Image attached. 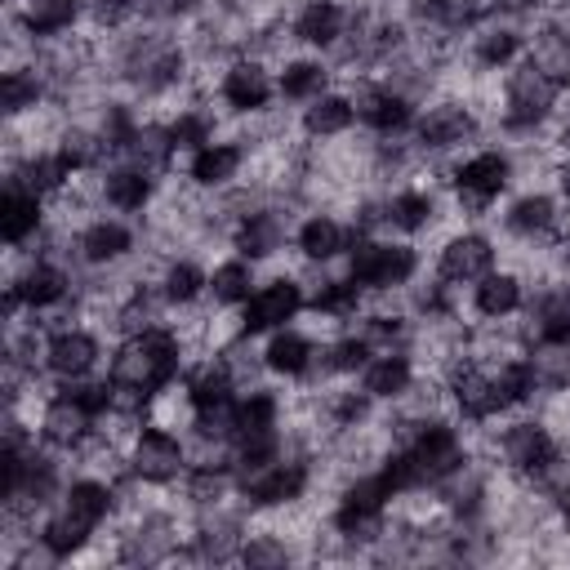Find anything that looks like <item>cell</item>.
Instances as JSON below:
<instances>
[{"label": "cell", "instance_id": "cell-5", "mask_svg": "<svg viewBox=\"0 0 570 570\" xmlns=\"http://www.w3.org/2000/svg\"><path fill=\"white\" fill-rule=\"evenodd\" d=\"M552 107H557V80L543 67L521 62L503 85V129L530 134L552 116Z\"/></svg>", "mask_w": 570, "mask_h": 570}, {"label": "cell", "instance_id": "cell-40", "mask_svg": "<svg viewBox=\"0 0 570 570\" xmlns=\"http://www.w3.org/2000/svg\"><path fill=\"white\" fill-rule=\"evenodd\" d=\"M325 85H330V71H325L321 62H312V58H294V62H285V67H281V80H276L281 98H294V102H312V98H321Z\"/></svg>", "mask_w": 570, "mask_h": 570}, {"label": "cell", "instance_id": "cell-12", "mask_svg": "<svg viewBox=\"0 0 570 570\" xmlns=\"http://www.w3.org/2000/svg\"><path fill=\"white\" fill-rule=\"evenodd\" d=\"M494 267V245L476 232H463V236H450L436 254V276L445 285H468V281H481L485 272Z\"/></svg>", "mask_w": 570, "mask_h": 570}, {"label": "cell", "instance_id": "cell-51", "mask_svg": "<svg viewBox=\"0 0 570 570\" xmlns=\"http://www.w3.org/2000/svg\"><path fill=\"white\" fill-rule=\"evenodd\" d=\"M240 561L245 566H285L289 561V548L276 534H254V539L240 543Z\"/></svg>", "mask_w": 570, "mask_h": 570}, {"label": "cell", "instance_id": "cell-41", "mask_svg": "<svg viewBox=\"0 0 570 570\" xmlns=\"http://www.w3.org/2000/svg\"><path fill=\"white\" fill-rule=\"evenodd\" d=\"M539 392H566L570 387V343H539L530 356Z\"/></svg>", "mask_w": 570, "mask_h": 570}, {"label": "cell", "instance_id": "cell-55", "mask_svg": "<svg viewBox=\"0 0 570 570\" xmlns=\"http://www.w3.org/2000/svg\"><path fill=\"white\" fill-rule=\"evenodd\" d=\"M134 4H138V0H94V18L116 27V22H120V18H125Z\"/></svg>", "mask_w": 570, "mask_h": 570}, {"label": "cell", "instance_id": "cell-58", "mask_svg": "<svg viewBox=\"0 0 570 570\" xmlns=\"http://www.w3.org/2000/svg\"><path fill=\"white\" fill-rule=\"evenodd\" d=\"M561 249H566V258H570V236H566V245H561Z\"/></svg>", "mask_w": 570, "mask_h": 570}, {"label": "cell", "instance_id": "cell-11", "mask_svg": "<svg viewBox=\"0 0 570 570\" xmlns=\"http://www.w3.org/2000/svg\"><path fill=\"white\" fill-rule=\"evenodd\" d=\"M499 454H503V463H508L512 472H521V476H539L543 468H552V463L561 459L557 436H552L548 423H539V419L512 423V428L503 432V441H499Z\"/></svg>", "mask_w": 570, "mask_h": 570}, {"label": "cell", "instance_id": "cell-22", "mask_svg": "<svg viewBox=\"0 0 570 570\" xmlns=\"http://www.w3.org/2000/svg\"><path fill=\"white\" fill-rule=\"evenodd\" d=\"M76 249H80V258L89 267H111L134 249V232L125 223H116V218H98L76 236Z\"/></svg>", "mask_w": 570, "mask_h": 570}, {"label": "cell", "instance_id": "cell-9", "mask_svg": "<svg viewBox=\"0 0 570 570\" xmlns=\"http://www.w3.org/2000/svg\"><path fill=\"white\" fill-rule=\"evenodd\" d=\"M307 481H312V472L298 459H272V463H263L254 472H240V490H245V499L254 508H285V503H294V499H303Z\"/></svg>", "mask_w": 570, "mask_h": 570}, {"label": "cell", "instance_id": "cell-18", "mask_svg": "<svg viewBox=\"0 0 570 570\" xmlns=\"http://www.w3.org/2000/svg\"><path fill=\"white\" fill-rule=\"evenodd\" d=\"M218 94H223V102H227L232 111L249 116V111H263V107H267V98H272V76H267L263 62L240 58V62H232V67L223 71Z\"/></svg>", "mask_w": 570, "mask_h": 570}, {"label": "cell", "instance_id": "cell-25", "mask_svg": "<svg viewBox=\"0 0 570 570\" xmlns=\"http://www.w3.org/2000/svg\"><path fill=\"white\" fill-rule=\"evenodd\" d=\"M530 330L539 343H570V281L548 285L530 303Z\"/></svg>", "mask_w": 570, "mask_h": 570}, {"label": "cell", "instance_id": "cell-19", "mask_svg": "<svg viewBox=\"0 0 570 570\" xmlns=\"http://www.w3.org/2000/svg\"><path fill=\"white\" fill-rule=\"evenodd\" d=\"M352 102H356V116L370 129H379V134H396V129H405L414 120L410 94L405 89H392V85H365Z\"/></svg>", "mask_w": 570, "mask_h": 570}, {"label": "cell", "instance_id": "cell-13", "mask_svg": "<svg viewBox=\"0 0 570 570\" xmlns=\"http://www.w3.org/2000/svg\"><path fill=\"white\" fill-rule=\"evenodd\" d=\"M98 361V338L89 330H76V325H62L45 338V370L53 379H85Z\"/></svg>", "mask_w": 570, "mask_h": 570}, {"label": "cell", "instance_id": "cell-59", "mask_svg": "<svg viewBox=\"0 0 570 570\" xmlns=\"http://www.w3.org/2000/svg\"><path fill=\"white\" fill-rule=\"evenodd\" d=\"M566 45H570V27H566Z\"/></svg>", "mask_w": 570, "mask_h": 570}, {"label": "cell", "instance_id": "cell-3", "mask_svg": "<svg viewBox=\"0 0 570 570\" xmlns=\"http://www.w3.org/2000/svg\"><path fill=\"white\" fill-rule=\"evenodd\" d=\"M187 58H183V45L169 40V36H134L125 49H120V76L142 89V94H160L169 89L178 76H183Z\"/></svg>", "mask_w": 570, "mask_h": 570}, {"label": "cell", "instance_id": "cell-36", "mask_svg": "<svg viewBox=\"0 0 570 570\" xmlns=\"http://www.w3.org/2000/svg\"><path fill=\"white\" fill-rule=\"evenodd\" d=\"M102 196H107V205L134 214L151 200V174H142L138 165H116L102 174Z\"/></svg>", "mask_w": 570, "mask_h": 570}, {"label": "cell", "instance_id": "cell-2", "mask_svg": "<svg viewBox=\"0 0 570 570\" xmlns=\"http://www.w3.org/2000/svg\"><path fill=\"white\" fill-rule=\"evenodd\" d=\"M183 365V338L165 325H147L138 334H129L116 356H111V383L116 387H129V392H142L147 401L156 392H165L174 383Z\"/></svg>", "mask_w": 570, "mask_h": 570}, {"label": "cell", "instance_id": "cell-6", "mask_svg": "<svg viewBox=\"0 0 570 570\" xmlns=\"http://www.w3.org/2000/svg\"><path fill=\"white\" fill-rule=\"evenodd\" d=\"M387 499H392V485H387L383 472L347 481L343 494H338V508H334V530L347 534V539H379Z\"/></svg>", "mask_w": 570, "mask_h": 570}, {"label": "cell", "instance_id": "cell-4", "mask_svg": "<svg viewBox=\"0 0 570 570\" xmlns=\"http://www.w3.org/2000/svg\"><path fill=\"white\" fill-rule=\"evenodd\" d=\"M414 272H419V254L410 245H396V240L356 236L352 258H347V276L361 289H401Z\"/></svg>", "mask_w": 570, "mask_h": 570}, {"label": "cell", "instance_id": "cell-35", "mask_svg": "<svg viewBox=\"0 0 570 570\" xmlns=\"http://www.w3.org/2000/svg\"><path fill=\"white\" fill-rule=\"evenodd\" d=\"M40 98H45V76L36 67H9L4 71V80H0V107H4L9 120L36 111Z\"/></svg>", "mask_w": 570, "mask_h": 570}, {"label": "cell", "instance_id": "cell-24", "mask_svg": "<svg viewBox=\"0 0 570 570\" xmlns=\"http://www.w3.org/2000/svg\"><path fill=\"white\" fill-rule=\"evenodd\" d=\"M356 227H343L338 218H330V214H312L303 227H298V249H303V258H312V263H330V258H338L343 249H352L356 245Z\"/></svg>", "mask_w": 570, "mask_h": 570}, {"label": "cell", "instance_id": "cell-45", "mask_svg": "<svg viewBox=\"0 0 570 570\" xmlns=\"http://www.w3.org/2000/svg\"><path fill=\"white\" fill-rule=\"evenodd\" d=\"M432 214H436V200H432L428 191H396V196L387 200V223L401 227V232H419V227H428Z\"/></svg>", "mask_w": 570, "mask_h": 570}, {"label": "cell", "instance_id": "cell-49", "mask_svg": "<svg viewBox=\"0 0 570 570\" xmlns=\"http://www.w3.org/2000/svg\"><path fill=\"white\" fill-rule=\"evenodd\" d=\"M169 134H174L178 151H200L205 142H214V120L205 111H178L169 120Z\"/></svg>", "mask_w": 570, "mask_h": 570}, {"label": "cell", "instance_id": "cell-39", "mask_svg": "<svg viewBox=\"0 0 570 570\" xmlns=\"http://www.w3.org/2000/svg\"><path fill=\"white\" fill-rule=\"evenodd\" d=\"M276 419H281V401L267 392V387H254L236 401V441L240 436H258V432H276ZM232 441V445H236Z\"/></svg>", "mask_w": 570, "mask_h": 570}, {"label": "cell", "instance_id": "cell-48", "mask_svg": "<svg viewBox=\"0 0 570 570\" xmlns=\"http://www.w3.org/2000/svg\"><path fill=\"white\" fill-rule=\"evenodd\" d=\"M196 543H200V552H205V557H214V561H223V557L240 552V534H236V521H232V517H205V521H200V534H196Z\"/></svg>", "mask_w": 570, "mask_h": 570}, {"label": "cell", "instance_id": "cell-44", "mask_svg": "<svg viewBox=\"0 0 570 570\" xmlns=\"http://www.w3.org/2000/svg\"><path fill=\"white\" fill-rule=\"evenodd\" d=\"M249 285H254V263H249V258L218 263L214 276H209L214 303H245V298H249Z\"/></svg>", "mask_w": 570, "mask_h": 570}, {"label": "cell", "instance_id": "cell-53", "mask_svg": "<svg viewBox=\"0 0 570 570\" xmlns=\"http://www.w3.org/2000/svg\"><path fill=\"white\" fill-rule=\"evenodd\" d=\"M370 347H383V352H392V343H401L405 338V321L401 316H365V325L356 330Z\"/></svg>", "mask_w": 570, "mask_h": 570}, {"label": "cell", "instance_id": "cell-21", "mask_svg": "<svg viewBox=\"0 0 570 570\" xmlns=\"http://www.w3.org/2000/svg\"><path fill=\"white\" fill-rule=\"evenodd\" d=\"M76 169L62 160V151H27L13 169H9V183L22 187V191H36V196H53L67 187Z\"/></svg>", "mask_w": 570, "mask_h": 570}, {"label": "cell", "instance_id": "cell-1", "mask_svg": "<svg viewBox=\"0 0 570 570\" xmlns=\"http://www.w3.org/2000/svg\"><path fill=\"white\" fill-rule=\"evenodd\" d=\"M111 508H116V490H111L107 481H98V476L71 481V485L62 490V503H58V508L49 512V521L40 525V548H45L53 561L76 557V552L94 539V530L111 517Z\"/></svg>", "mask_w": 570, "mask_h": 570}, {"label": "cell", "instance_id": "cell-30", "mask_svg": "<svg viewBox=\"0 0 570 570\" xmlns=\"http://www.w3.org/2000/svg\"><path fill=\"white\" fill-rule=\"evenodd\" d=\"M347 31V9L338 0H307L294 18V36L303 45H338V36Z\"/></svg>", "mask_w": 570, "mask_h": 570}, {"label": "cell", "instance_id": "cell-52", "mask_svg": "<svg viewBox=\"0 0 570 570\" xmlns=\"http://www.w3.org/2000/svg\"><path fill=\"white\" fill-rule=\"evenodd\" d=\"M370 392L361 387V392H338L334 401H330V419H334V428H356V423H365V414H370Z\"/></svg>", "mask_w": 570, "mask_h": 570}, {"label": "cell", "instance_id": "cell-32", "mask_svg": "<svg viewBox=\"0 0 570 570\" xmlns=\"http://www.w3.org/2000/svg\"><path fill=\"white\" fill-rule=\"evenodd\" d=\"M503 227H508L512 236H525V240L548 236V232L557 227V205H552V196H543V191L517 196V200L508 205V214H503Z\"/></svg>", "mask_w": 570, "mask_h": 570}, {"label": "cell", "instance_id": "cell-10", "mask_svg": "<svg viewBox=\"0 0 570 570\" xmlns=\"http://www.w3.org/2000/svg\"><path fill=\"white\" fill-rule=\"evenodd\" d=\"M508 183H512V160L503 151H476L454 169V191L472 214H481Z\"/></svg>", "mask_w": 570, "mask_h": 570}, {"label": "cell", "instance_id": "cell-8", "mask_svg": "<svg viewBox=\"0 0 570 570\" xmlns=\"http://www.w3.org/2000/svg\"><path fill=\"white\" fill-rule=\"evenodd\" d=\"M183 468H187V450H183V441H178L174 432H165V428H156V423H147L142 432H134V441H129V472H134L138 481L165 485V481H174Z\"/></svg>", "mask_w": 570, "mask_h": 570}, {"label": "cell", "instance_id": "cell-54", "mask_svg": "<svg viewBox=\"0 0 570 570\" xmlns=\"http://www.w3.org/2000/svg\"><path fill=\"white\" fill-rule=\"evenodd\" d=\"M138 4H142L147 18H183V13H191L200 0H138Z\"/></svg>", "mask_w": 570, "mask_h": 570}, {"label": "cell", "instance_id": "cell-28", "mask_svg": "<svg viewBox=\"0 0 570 570\" xmlns=\"http://www.w3.org/2000/svg\"><path fill=\"white\" fill-rule=\"evenodd\" d=\"M414 383V365L405 352H379L365 370H361V387L374 396V401H396L405 396Z\"/></svg>", "mask_w": 570, "mask_h": 570}, {"label": "cell", "instance_id": "cell-26", "mask_svg": "<svg viewBox=\"0 0 570 570\" xmlns=\"http://www.w3.org/2000/svg\"><path fill=\"white\" fill-rule=\"evenodd\" d=\"M174 134H169V125H156V120H147V125H138L134 134H129V142H125V165H138L142 174H160V169H169V160H174Z\"/></svg>", "mask_w": 570, "mask_h": 570}, {"label": "cell", "instance_id": "cell-23", "mask_svg": "<svg viewBox=\"0 0 570 570\" xmlns=\"http://www.w3.org/2000/svg\"><path fill=\"white\" fill-rule=\"evenodd\" d=\"M40 200H45V196L22 191V187L9 183V191H4V200H0V236H4V245L18 249V245H27V240L40 232V223H45Z\"/></svg>", "mask_w": 570, "mask_h": 570}, {"label": "cell", "instance_id": "cell-20", "mask_svg": "<svg viewBox=\"0 0 570 570\" xmlns=\"http://www.w3.org/2000/svg\"><path fill=\"white\" fill-rule=\"evenodd\" d=\"M285 232H289V218H281L276 209H249V214H240L232 240H236L240 258L258 263V258H272L285 245Z\"/></svg>", "mask_w": 570, "mask_h": 570}, {"label": "cell", "instance_id": "cell-37", "mask_svg": "<svg viewBox=\"0 0 570 570\" xmlns=\"http://www.w3.org/2000/svg\"><path fill=\"white\" fill-rule=\"evenodd\" d=\"M517 53H521V31H517V27H508V22L481 27V31L472 36V58H476V67H485V71L508 67Z\"/></svg>", "mask_w": 570, "mask_h": 570}, {"label": "cell", "instance_id": "cell-31", "mask_svg": "<svg viewBox=\"0 0 570 570\" xmlns=\"http://www.w3.org/2000/svg\"><path fill=\"white\" fill-rule=\"evenodd\" d=\"M312 361H316V347L298 330H276L267 338V347H263V365L272 374H285V379H303L312 370Z\"/></svg>", "mask_w": 570, "mask_h": 570}, {"label": "cell", "instance_id": "cell-15", "mask_svg": "<svg viewBox=\"0 0 570 570\" xmlns=\"http://www.w3.org/2000/svg\"><path fill=\"white\" fill-rule=\"evenodd\" d=\"M450 401L468 414V419H494L503 414V401H499V387H494V374L472 365V361H459L450 370Z\"/></svg>", "mask_w": 570, "mask_h": 570}, {"label": "cell", "instance_id": "cell-34", "mask_svg": "<svg viewBox=\"0 0 570 570\" xmlns=\"http://www.w3.org/2000/svg\"><path fill=\"white\" fill-rule=\"evenodd\" d=\"M76 18H80V0H22V13H18L22 31L36 40L62 36Z\"/></svg>", "mask_w": 570, "mask_h": 570}, {"label": "cell", "instance_id": "cell-38", "mask_svg": "<svg viewBox=\"0 0 570 570\" xmlns=\"http://www.w3.org/2000/svg\"><path fill=\"white\" fill-rule=\"evenodd\" d=\"M352 116H356V102H352L347 94H321V98H312V107L303 111V129H307L312 138H334V134H343V129L352 125Z\"/></svg>", "mask_w": 570, "mask_h": 570}, {"label": "cell", "instance_id": "cell-16", "mask_svg": "<svg viewBox=\"0 0 570 570\" xmlns=\"http://www.w3.org/2000/svg\"><path fill=\"white\" fill-rule=\"evenodd\" d=\"M472 134H476V116H472V107H463V102H436V107H428L423 120H419V147H423V151L459 147V142H468Z\"/></svg>", "mask_w": 570, "mask_h": 570}, {"label": "cell", "instance_id": "cell-46", "mask_svg": "<svg viewBox=\"0 0 570 570\" xmlns=\"http://www.w3.org/2000/svg\"><path fill=\"white\" fill-rule=\"evenodd\" d=\"M361 303V285L347 276V281H321V289L307 298V307L316 316H352Z\"/></svg>", "mask_w": 570, "mask_h": 570}, {"label": "cell", "instance_id": "cell-27", "mask_svg": "<svg viewBox=\"0 0 570 570\" xmlns=\"http://www.w3.org/2000/svg\"><path fill=\"white\" fill-rule=\"evenodd\" d=\"M245 165V151L236 142H205L200 151H191V165H187V178L196 187H227Z\"/></svg>", "mask_w": 570, "mask_h": 570}, {"label": "cell", "instance_id": "cell-57", "mask_svg": "<svg viewBox=\"0 0 570 570\" xmlns=\"http://www.w3.org/2000/svg\"><path fill=\"white\" fill-rule=\"evenodd\" d=\"M561 196L570 200V165H561Z\"/></svg>", "mask_w": 570, "mask_h": 570}, {"label": "cell", "instance_id": "cell-33", "mask_svg": "<svg viewBox=\"0 0 570 570\" xmlns=\"http://www.w3.org/2000/svg\"><path fill=\"white\" fill-rule=\"evenodd\" d=\"M472 307L485 316V321H503L521 307V281L512 272H485L472 289Z\"/></svg>", "mask_w": 570, "mask_h": 570}, {"label": "cell", "instance_id": "cell-7", "mask_svg": "<svg viewBox=\"0 0 570 570\" xmlns=\"http://www.w3.org/2000/svg\"><path fill=\"white\" fill-rule=\"evenodd\" d=\"M303 285L294 276H276L267 281L263 289H254L245 298V312H240V334H267V330H285V321H294L303 312Z\"/></svg>", "mask_w": 570, "mask_h": 570}, {"label": "cell", "instance_id": "cell-17", "mask_svg": "<svg viewBox=\"0 0 570 570\" xmlns=\"http://www.w3.org/2000/svg\"><path fill=\"white\" fill-rule=\"evenodd\" d=\"M9 289L18 294L22 307L40 312V307H53L67 298L71 289V276L58 267V263H45V258H27V267L18 276H9Z\"/></svg>", "mask_w": 570, "mask_h": 570}, {"label": "cell", "instance_id": "cell-56", "mask_svg": "<svg viewBox=\"0 0 570 570\" xmlns=\"http://www.w3.org/2000/svg\"><path fill=\"white\" fill-rule=\"evenodd\" d=\"M557 499H561V517H566V530H570V490H561Z\"/></svg>", "mask_w": 570, "mask_h": 570}, {"label": "cell", "instance_id": "cell-29", "mask_svg": "<svg viewBox=\"0 0 570 570\" xmlns=\"http://www.w3.org/2000/svg\"><path fill=\"white\" fill-rule=\"evenodd\" d=\"M236 392V370L227 361H200L187 379H183V396L191 410H209V405H223L232 401Z\"/></svg>", "mask_w": 570, "mask_h": 570}, {"label": "cell", "instance_id": "cell-14", "mask_svg": "<svg viewBox=\"0 0 570 570\" xmlns=\"http://www.w3.org/2000/svg\"><path fill=\"white\" fill-rule=\"evenodd\" d=\"M94 414L62 387L45 410H40V436L49 441V445H58V450H80L89 436H94Z\"/></svg>", "mask_w": 570, "mask_h": 570}, {"label": "cell", "instance_id": "cell-50", "mask_svg": "<svg viewBox=\"0 0 570 570\" xmlns=\"http://www.w3.org/2000/svg\"><path fill=\"white\" fill-rule=\"evenodd\" d=\"M227 468H196L191 481H187V499L200 503V508H218L227 499Z\"/></svg>", "mask_w": 570, "mask_h": 570}, {"label": "cell", "instance_id": "cell-43", "mask_svg": "<svg viewBox=\"0 0 570 570\" xmlns=\"http://www.w3.org/2000/svg\"><path fill=\"white\" fill-rule=\"evenodd\" d=\"M58 151H62V160H67L71 169H94V165L107 156V142L98 138L94 125H71V129L58 138Z\"/></svg>", "mask_w": 570, "mask_h": 570}, {"label": "cell", "instance_id": "cell-47", "mask_svg": "<svg viewBox=\"0 0 570 570\" xmlns=\"http://www.w3.org/2000/svg\"><path fill=\"white\" fill-rule=\"evenodd\" d=\"M370 356H374V347L352 330V334H343L338 343H330L325 352H321V361H325V370L330 374H352V370H365L370 365Z\"/></svg>", "mask_w": 570, "mask_h": 570}, {"label": "cell", "instance_id": "cell-42", "mask_svg": "<svg viewBox=\"0 0 570 570\" xmlns=\"http://www.w3.org/2000/svg\"><path fill=\"white\" fill-rule=\"evenodd\" d=\"M209 289V276L196 267V263H187V258H174L165 272H160V294L169 298V303H196L200 294Z\"/></svg>", "mask_w": 570, "mask_h": 570}]
</instances>
